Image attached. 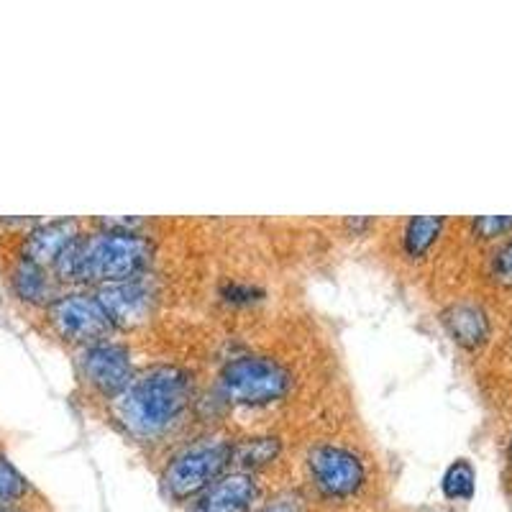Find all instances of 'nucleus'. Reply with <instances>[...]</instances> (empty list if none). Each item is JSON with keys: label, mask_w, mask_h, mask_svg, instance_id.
<instances>
[{"label": "nucleus", "mask_w": 512, "mask_h": 512, "mask_svg": "<svg viewBox=\"0 0 512 512\" xmlns=\"http://www.w3.org/2000/svg\"><path fill=\"white\" fill-rule=\"evenodd\" d=\"M77 367H80L82 379L105 397L121 395L128 387V382L134 379L131 354H128L126 346L113 344V341L85 346Z\"/></svg>", "instance_id": "7"}, {"label": "nucleus", "mask_w": 512, "mask_h": 512, "mask_svg": "<svg viewBox=\"0 0 512 512\" xmlns=\"http://www.w3.org/2000/svg\"><path fill=\"white\" fill-rule=\"evenodd\" d=\"M233 461V441L200 438L169 459L162 472V489L177 502L195 500L226 474Z\"/></svg>", "instance_id": "3"}, {"label": "nucleus", "mask_w": 512, "mask_h": 512, "mask_svg": "<svg viewBox=\"0 0 512 512\" xmlns=\"http://www.w3.org/2000/svg\"><path fill=\"white\" fill-rule=\"evenodd\" d=\"M47 318L57 336L70 344H103L116 331L111 315L105 313L98 295H90V292L59 295L52 305H47Z\"/></svg>", "instance_id": "5"}, {"label": "nucleus", "mask_w": 512, "mask_h": 512, "mask_svg": "<svg viewBox=\"0 0 512 512\" xmlns=\"http://www.w3.org/2000/svg\"><path fill=\"white\" fill-rule=\"evenodd\" d=\"M152 259V244L131 228L108 226L95 233H80L54 264L62 282L75 285H116L141 277Z\"/></svg>", "instance_id": "1"}, {"label": "nucleus", "mask_w": 512, "mask_h": 512, "mask_svg": "<svg viewBox=\"0 0 512 512\" xmlns=\"http://www.w3.org/2000/svg\"><path fill=\"white\" fill-rule=\"evenodd\" d=\"M282 451L280 438L274 436H251L233 441V461L231 464L239 466V472H251L272 464Z\"/></svg>", "instance_id": "13"}, {"label": "nucleus", "mask_w": 512, "mask_h": 512, "mask_svg": "<svg viewBox=\"0 0 512 512\" xmlns=\"http://www.w3.org/2000/svg\"><path fill=\"white\" fill-rule=\"evenodd\" d=\"M95 295H98L105 313L111 315L116 328L141 326L149 318L154 305V290L141 277L128 282H116V285H103L98 287Z\"/></svg>", "instance_id": "8"}, {"label": "nucleus", "mask_w": 512, "mask_h": 512, "mask_svg": "<svg viewBox=\"0 0 512 512\" xmlns=\"http://www.w3.org/2000/svg\"><path fill=\"white\" fill-rule=\"evenodd\" d=\"M443 323H446L448 333L454 336L456 344L466 346V349H477L489 338V318L484 313L482 305L461 300L454 303L443 313Z\"/></svg>", "instance_id": "11"}, {"label": "nucleus", "mask_w": 512, "mask_h": 512, "mask_svg": "<svg viewBox=\"0 0 512 512\" xmlns=\"http://www.w3.org/2000/svg\"><path fill=\"white\" fill-rule=\"evenodd\" d=\"M0 512H11V510H3V507H0Z\"/></svg>", "instance_id": "21"}, {"label": "nucleus", "mask_w": 512, "mask_h": 512, "mask_svg": "<svg viewBox=\"0 0 512 512\" xmlns=\"http://www.w3.org/2000/svg\"><path fill=\"white\" fill-rule=\"evenodd\" d=\"M259 512H305V505H303V500H300V495H295V492H287V495L274 497V500L267 502V505H264Z\"/></svg>", "instance_id": "19"}, {"label": "nucleus", "mask_w": 512, "mask_h": 512, "mask_svg": "<svg viewBox=\"0 0 512 512\" xmlns=\"http://www.w3.org/2000/svg\"><path fill=\"white\" fill-rule=\"evenodd\" d=\"M441 487L448 500H472L474 487H477V472L469 464V459H456L454 464L448 466Z\"/></svg>", "instance_id": "15"}, {"label": "nucleus", "mask_w": 512, "mask_h": 512, "mask_svg": "<svg viewBox=\"0 0 512 512\" xmlns=\"http://www.w3.org/2000/svg\"><path fill=\"white\" fill-rule=\"evenodd\" d=\"M218 384L231 405L262 408L290 392L292 374L285 364L269 356H241L223 367Z\"/></svg>", "instance_id": "4"}, {"label": "nucleus", "mask_w": 512, "mask_h": 512, "mask_svg": "<svg viewBox=\"0 0 512 512\" xmlns=\"http://www.w3.org/2000/svg\"><path fill=\"white\" fill-rule=\"evenodd\" d=\"M507 231H512L510 216H484L474 221V233L479 239H495V236H502Z\"/></svg>", "instance_id": "18"}, {"label": "nucleus", "mask_w": 512, "mask_h": 512, "mask_svg": "<svg viewBox=\"0 0 512 512\" xmlns=\"http://www.w3.org/2000/svg\"><path fill=\"white\" fill-rule=\"evenodd\" d=\"M26 489H29L26 479L0 456V507L21 500L26 495Z\"/></svg>", "instance_id": "16"}, {"label": "nucleus", "mask_w": 512, "mask_h": 512, "mask_svg": "<svg viewBox=\"0 0 512 512\" xmlns=\"http://www.w3.org/2000/svg\"><path fill=\"white\" fill-rule=\"evenodd\" d=\"M510 461H512V438H510Z\"/></svg>", "instance_id": "20"}, {"label": "nucleus", "mask_w": 512, "mask_h": 512, "mask_svg": "<svg viewBox=\"0 0 512 512\" xmlns=\"http://www.w3.org/2000/svg\"><path fill=\"white\" fill-rule=\"evenodd\" d=\"M80 239V223L75 218H57L36 226L34 231L26 233L24 256L26 262H34L39 267H54L59 256Z\"/></svg>", "instance_id": "10"}, {"label": "nucleus", "mask_w": 512, "mask_h": 512, "mask_svg": "<svg viewBox=\"0 0 512 512\" xmlns=\"http://www.w3.org/2000/svg\"><path fill=\"white\" fill-rule=\"evenodd\" d=\"M492 277L500 285L512 287V239L505 241L492 256Z\"/></svg>", "instance_id": "17"}, {"label": "nucleus", "mask_w": 512, "mask_h": 512, "mask_svg": "<svg viewBox=\"0 0 512 512\" xmlns=\"http://www.w3.org/2000/svg\"><path fill=\"white\" fill-rule=\"evenodd\" d=\"M308 474L313 479L320 495L331 500H346L356 495L364 482H367V469L359 454L351 448L336 446V443H320L310 448L308 454Z\"/></svg>", "instance_id": "6"}, {"label": "nucleus", "mask_w": 512, "mask_h": 512, "mask_svg": "<svg viewBox=\"0 0 512 512\" xmlns=\"http://www.w3.org/2000/svg\"><path fill=\"white\" fill-rule=\"evenodd\" d=\"M190 400V374L175 364H154L134 374L126 390L113 397V410L131 436L152 441L180 423Z\"/></svg>", "instance_id": "2"}, {"label": "nucleus", "mask_w": 512, "mask_h": 512, "mask_svg": "<svg viewBox=\"0 0 512 512\" xmlns=\"http://www.w3.org/2000/svg\"><path fill=\"white\" fill-rule=\"evenodd\" d=\"M11 285L13 292H16L24 303L52 305L59 297L57 292H54L57 285H54V277L49 274V267H39V264L34 262H26V259H21V262L13 267Z\"/></svg>", "instance_id": "12"}, {"label": "nucleus", "mask_w": 512, "mask_h": 512, "mask_svg": "<svg viewBox=\"0 0 512 512\" xmlns=\"http://www.w3.org/2000/svg\"><path fill=\"white\" fill-rule=\"evenodd\" d=\"M256 497H259V484L254 474L236 469L231 474H223L203 495L195 497L190 512H251Z\"/></svg>", "instance_id": "9"}, {"label": "nucleus", "mask_w": 512, "mask_h": 512, "mask_svg": "<svg viewBox=\"0 0 512 512\" xmlns=\"http://www.w3.org/2000/svg\"><path fill=\"white\" fill-rule=\"evenodd\" d=\"M443 231V218H410L405 226V251L408 256H423L425 251H431L438 236Z\"/></svg>", "instance_id": "14"}]
</instances>
